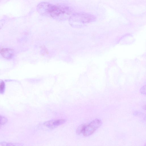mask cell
<instances>
[{
  "label": "cell",
  "instance_id": "obj_3",
  "mask_svg": "<svg viewBox=\"0 0 146 146\" xmlns=\"http://www.w3.org/2000/svg\"><path fill=\"white\" fill-rule=\"evenodd\" d=\"M101 121L99 119H96L88 124L85 125L82 133L85 136L92 135L101 125Z\"/></svg>",
  "mask_w": 146,
  "mask_h": 146
},
{
  "label": "cell",
  "instance_id": "obj_1",
  "mask_svg": "<svg viewBox=\"0 0 146 146\" xmlns=\"http://www.w3.org/2000/svg\"><path fill=\"white\" fill-rule=\"evenodd\" d=\"M38 13L58 21L68 19L73 13L71 7L64 5H53L46 2L40 3L37 6Z\"/></svg>",
  "mask_w": 146,
  "mask_h": 146
},
{
  "label": "cell",
  "instance_id": "obj_5",
  "mask_svg": "<svg viewBox=\"0 0 146 146\" xmlns=\"http://www.w3.org/2000/svg\"><path fill=\"white\" fill-rule=\"evenodd\" d=\"M0 53L4 58L10 59L13 57L14 54V51L12 49L3 48L0 50Z\"/></svg>",
  "mask_w": 146,
  "mask_h": 146
},
{
  "label": "cell",
  "instance_id": "obj_6",
  "mask_svg": "<svg viewBox=\"0 0 146 146\" xmlns=\"http://www.w3.org/2000/svg\"><path fill=\"white\" fill-rule=\"evenodd\" d=\"M5 84L4 81L0 79V94H3L4 92Z\"/></svg>",
  "mask_w": 146,
  "mask_h": 146
},
{
  "label": "cell",
  "instance_id": "obj_2",
  "mask_svg": "<svg viewBox=\"0 0 146 146\" xmlns=\"http://www.w3.org/2000/svg\"><path fill=\"white\" fill-rule=\"evenodd\" d=\"M69 19L70 25L75 27L80 24L88 23L95 21L96 17L94 15L86 13H77L72 14Z\"/></svg>",
  "mask_w": 146,
  "mask_h": 146
},
{
  "label": "cell",
  "instance_id": "obj_9",
  "mask_svg": "<svg viewBox=\"0 0 146 146\" xmlns=\"http://www.w3.org/2000/svg\"><path fill=\"white\" fill-rule=\"evenodd\" d=\"M0 145L3 146H15L17 145L15 144V143H8L5 142H0Z\"/></svg>",
  "mask_w": 146,
  "mask_h": 146
},
{
  "label": "cell",
  "instance_id": "obj_4",
  "mask_svg": "<svg viewBox=\"0 0 146 146\" xmlns=\"http://www.w3.org/2000/svg\"><path fill=\"white\" fill-rule=\"evenodd\" d=\"M65 120L64 119L51 120L46 122L44 125L50 128H54L65 122Z\"/></svg>",
  "mask_w": 146,
  "mask_h": 146
},
{
  "label": "cell",
  "instance_id": "obj_8",
  "mask_svg": "<svg viewBox=\"0 0 146 146\" xmlns=\"http://www.w3.org/2000/svg\"><path fill=\"white\" fill-rule=\"evenodd\" d=\"M85 125L82 124L80 125L78 128L77 130V133L78 134H80L82 133Z\"/></svg>",
  "mask_w": 146,
  "mask_h": 146
},
{
  "label": "cell",
  "instance_id": "obj_7",
  "mask_svg": "<svg viewBox=\"0 0 146 146\" xmlns=\"http://www.w3.org/2000/svg\"><path fill=\"white\" fill-rule=\"evenodd\" d=\"M8 121V119L4 116L0 115V128L2 125L6 124Z\"/></svg>",
  "mask_w": 146,
  "mask_h": 146
}]
</instances>
